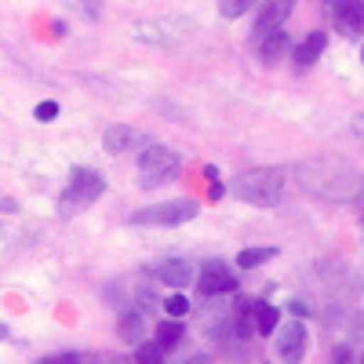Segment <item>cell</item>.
Here are the masks:
<instances>
[{
  "label": "cell",
  "instance_id": "obj_1",
  "mask_svg": "<svg viewBox=\"0 0 364 364\" xmlns=\"http://www.w3.org/2000/svg\"><path fill=\"white\" fill-rule=\"evenodd\" d=\"M324 168H328V175H317L310 164H302V175H299L302 186H306L310 193H317V197H324V200H353L364 175L353 171L343 161H324Z\"/></svg>",
  "mask_w": 364,
  "mask_h": 364
},
{
  "label": "cell",
  "instance_id": "obj_2",
  "mask_svg": "<svg viewBox=\"0 0 364 364\" xmlns=\"http://www.w3.org/2000/svg\"><path fill=\"white\" fill-rule=\"evenodd\" d=\"M281 190H284V171L281 168H248L233 178V193L245 204H255V208H273L281 200Z\"/></svg>",
  "mask_w": 364,
  "mask_h": 364
},
{
  "label": "cell",
  "instance_id": "obj_3",
  "mask_svg": "<svg viewBox=\"0 0 364 364\" xmlns=\"http://www.w3.org/2000/svg\"><path fill=\"white\" fill-rule=\"evenodd\" d=\"M102 190H106V178H102L99 171H91V168H73V171H70V182H66V190H63V197H58V215L70 219V215H77V211L91 208V204L102 197Z\"/></svg>",
  "mask_w": 364,
  "mask_h": 364
},
{
  "label": "cell",
  "instance_id": "obj_4",
  "mask_svg": "<svg viewBox=\"0 0 364 364\" xmlns=\"http://www.w3.org/2000/svg\"><path fill=\"white\" fill-rule=\"evenodd\" d=\"M178 168H182V161H178V154L171 146H164V142H149L146 149H142V157H139V182L146 190H157V186H164V182H171V178H178Z\"/></svg>",
  "mask_w": 364,
  "mask_h": 364
},
{
  "label": "cell",
  "instance_id": "obj_5",
  "mask_svg": "<svg viewBox=\"0 0 364 364\" xmlns=\"http://www.w3.org/2000/svg\"><path fill=\"white\" fill-rule=\"evenodd\" d=\"M200 204L193 200H164V204H149V208H139L132 211V223L135 226H182L197 219Z\"/></svg>",
  "mask_w": 364,
  "mask_h": 364
},
{
  "label": "cell",
  "instance_id": "obj_6",
  "mask_svg": "<svg viewBox=\"0 0 364 364\" xmlns=\"http://www.w3.org/2000/svg\"><path fill=\"white\" fill-rule=\"evenodd\" d=\"M306 346H310L306 324H302V321H284L281 331H277V353H281V360L299 364L302 357H306Z\"/></svg>",
  "mask_w": 364,
  "mask_h": 364
},
{
  "label": "cell",
  "instance_id": "obj_7",
  "mask_svg": "<svg viewBox=\"0 0 364 364\" xmlns=\"http://www.w3.org/2000/svg\"><path fill=\"white\" fill-rule=\"evenodd\" d=\"M197 291L208 295V299L230 295V291H237V273L230 266H223V262H204L200 277H197Z\"/></svg>",
  "mask_w": 364,
  "mask_h": 364
},
{
  "label": "cell",
  "instance_id": "obj_8",
  "mask_svg": "<svg viewBox=\"0 0 364 364\" xmlns=\"http://www.w3.org/2000/svg\"><path fill=\"white\" fill-rule=\"evenodd\" d=\"M291 8H295V0H262L259 18H255V37H262V33H269V29L284 26L288 15H291Z\"/></svg>",
  "mask_w": 364,
  "mask_h": 364
},
{
  "label": "cell",
  "instance_id": "obj_9",
  "mask_svg": "<svg viewBox=\"0 0 364 364\" xmlns=\"http://www.w3.org/2000/svg\"><path fill=\"white\" fill-rule=\"evenodd\" d=\"M336 26L343 29L346 37L364 33V0H336Z\"/></svg>",
  "mask_w": 364,
  "mask_h": 364
},
{
  "label": "cell",
  "instance_id": "obj_10",
  "mask_svg": "<svg viewBox=\"0 0 364 364\" xmlns=\"http://www.w3.org/2000/svg\"><path fill=\"white\" fill-rule=\"evenodd\" d=\"M139 142H146V135L135 132V128H124V124H109L106 135H102V146L109 149V154H128V149L139 146Z\"/></svg>",
  "mask_w": 364,
  "mask_h": 364
},
{
  "label": "cell",
  "instance_id": "obj_11",
  "mask_svg": "<svg viewBox=\"0 0 364 364\" xmlns=\"http://www.w3.org/2000/svg\"><path fill=\"white\" fill-rule=\"evenodd\" d=\"M154 273H157L168 288H186V284L193 281V266L182 262V259H164V262L154 266Z\"/></svg>",
  "mask_w": 364,
  "mask_h": 364
},
{
  "label": "cell",
  "instance_id": "obj_12",
  "mask_svg": "<svg viewBox=\"0 0 364 364\" xmlns=\"http://www.w3.org/2000/svg\"><path fill=\"white\" fill-rule=\"evenodd\" d=\"M284 51H288V33H284L281 26L259 37V58H262L266 66H273V63H277V58H281Z\"/></svg>",
  "mask_w": 364,
  "mask_h": 364
},
{
  "label": "cell",
  "instance_id": "obj_13",
  "mask_svg": "<svg viewBox=\"0 0 364 364\" xmlns=\"http://www.w3.org/2000/svg\"><path fill=\"white\" fill-rule=\"evenodd\" d=\"M324 48H328V37H324V33H310L306 41L295 48V66H299V70H310L317 58L324 55Z\"/></svg>",
  "mask_w": 364,
  "mask_h": 364
},
{
  "label": "cell",
  "instance_id": "obj_14",
  "mask_svg": "<svg viewBox=\"0 0 364 364\" xmlns=\"http://www.w3.org/2000/svg\"><path fill=\"white\" fill-rule=\"evenodd\" d=\"M252 321H255L259 336H273V331H277L281 314H277V306H273V302H255V306H252Z\"/></svg>",
  "mask_w": 364,
  "mask_h": 364
},
{
  "label": "cell",
  "instance_id": "obj_15",
  "mask_svg": "<svg viewBox=\"0 0 364 364\" xmlns=\"http://www.w3.org/2000/svg\"><path fill=\"white\" fill-rule=\"evenodd\" d=\"M182 339H186V328H182V321L178 317H171V321H161L157 324V343H161V350L168 353V350H175Z\"/></svg>",
  "mask_w": 364,
  "mask_h": 364
},
{
  "label": "cell",
  "instance_id": "obj_16",
  "mask_svg": "<svg viewBox=\"0 0 364 364\" xmlns=\"http://www.w3.org/2000/svg\"><path fill=\"white\" fill-rule=\"evenodd\" d=\"M269 259H277V248H245L237 255V266L240 269H255V266H262Z\"/></svg>",
  "mask_w": 364,
  "mask_h": 364
},
{
  "label": "cell",
  "instance_id": "obj_17",
  "mask_svg": "<svg viewBox=\"0 0 364 364\" xmlns=\"http://www.w3.org/2000/svg\"><path fill=\"white\" fill-rule=\"evenodd\" d=\"M120 339L124 343H139L142 339V314H124L120 317Z\"/></svg>",
  "mask_w": 364,
  "mask_h": 364
},
{
  "label": "cell",
  "instance_id": "obj_18",
  "mask_svg": "<svg viewBox=\"0 0 364 364\" xmlns=\"http://www.w3.org/2000/svg\"><path fill=\"white\" fill-rule=\"evenodd\" d=\"M135 364H164L161 343H139L135 346Z\"/></svg>",
  "mask_w": 364,
  "mask_h": 364
},
{
  "label": "cell",
  "instance_id": "obj_19",
  "mask_svg": "<svg viewBox=\"0 0 364 364\" xmlns=\"http://www.w3.org/2000/svg\"><path fill=\"white\" fill-rule=\"evenodd\" d=\"M252 4H255V0H219V15L223 18H240Z\"/></svg>",
  "mask_w": 364,
  "mask_h": 364
},
{
  "label": "cell",
  "instance_id": "obj_20",
  "mask_svg": "<svg viewBox=\"0 0 364 364\" xmlns=\"http://www.w3.org/2000/svg\"><path fill=\"white\" fill-rule=\"evenodd\" d=\"M164 314L168 317H186L190 314V299L186 295H168L164 299Z\"/></svg>",
  "mask_w": 364,
  "mask_h": 364
},
{
  "label": "cell",
  "instance_id": "obj_21",
  "mask_svg": "<svg viewBox=\"0 0 364 364\" xmlns=\"http://www.w3.org/2000/svg\"><path fill=\"white\" fill-rule=\"evenodd\" d=\"M41 364H95L91 353H55V357H44Z\"/></svg>",
  "mask_w": 364,
  "mask_h": 364
},
{
  "label": "cell",
  "instance_id": "obj_22",
  "mask_svg": "<svg viewBox=\"0 0 364 364\" xmlns=\"http://www.w3.org/2000/svg\"><path fill=\"white\" fill-rule=\"evenodd\" d=\"M33 117L41 120V124H51V120L58 117V102H51V99H48V102H41V106L33 109Z\"/></svg>",
  "mask_w": 364,
  "mask_h": 364
},
{
  "label": "cell",
  "instance_id": "obj_23",
  "mask_svg": "<svg viewBox=\"0 0 364 364\" xmlns=\"http://www.w3.org/2000/svg\"><path fill=\"white\" fill-rule=\"evenodd\" d=\"M204 175H208V182H211V197L219 200V197L226 193V186H223V182H219V171H215V168H204Z\"/></svg>",
  "mask_w": 364,
  "mask_h": 364
},
{
  "label": "cell",
  "instance_id": "obj_24",
  "mask_svg": "<svg viewBox=\"0 0 364 364\" xmlns=\"http://www.w3.org/2000/svg\"><path fill=\"white\" fill-rule=\"evenodd\" d=\"M331 364H353L350 346H336V350H331Z\"/></svg>",
  "mask_w": 364,
  "mask_h": 364
},
{
  "label": "cell",
  "instance_id": "obj_25",
  "mask_svg": "<svg viewBox=\"0 0 364 364\" xmlns=\"http://www.w3.org/2000/svg\"><path fill=\"white\" fill-rule=\"evenodd\" d=\"M350 204H357V208H360V215H364V178H360V186H357V193H353Z\"/></svg>",
  "mask_w": 364,
  "mask_h": 364
},
{
  "label": "cell",
  "instance_id": "obj_26",
  "mask_svg": "<svg viewBox=\"0 0 364 364\" xmlns=\"http://www.w3.org/2000/svg\"><path fill=\"white\" fill-rule=\"evenodd\" d=\"M182 364H215V360H211L208 353H193V357H186V360H182Z\"/></svg>",
  "mask_w": 364,
  "mask_h": 364
},
{
  "label": "cell",
  "instance_id": "obj_27",
  "mask_svg": "<svg viewBox=\"0 0 364 364\" xmlns=\"http://www.w3.org/2000/svg\"><path fill=\"white\" fill-rule=\"evenodd\" d=\"M353 132H357V135H364V113H360V117L353 120Z\"/></svg>",
  "mask_w": 364,
  "mask_h": 364
},
{
  "label": "cell",
  "instance_id": "obj_28",
  "mask_svg": "<svg viewBox=\"0 0 364 364\" xmlns=\"http://www.w3.org/2000/svg\"><path fill=\"white\" fill-rule=\"evenodd\" d=\"M102 364H128V360H120V357H109V360H102Z\"/></svg>",
  "mask_w": 364,
  "mask_h": 364
},
{
  "label": "cell",
  "instance_id": "obj_29",
  "mask_svg": "<svg viewBox=\"0 0 364 364\" xmlns=\"http://www.w3.org/2000/svg\"><path fill=\"white\" fill-rule=\"evenodd\" d=\"M4 336H8V328H4V324H0V339H4Z\"/></svg>",
  "mask_w": 364,
  "mask_h": 364
},
{
  "label": "cell",
  "instance_id": "obj_30",
  "mask_svg": "<svg viewBox=\"0 0 364 364\" xmlns=\"http://www.w3.org/2000/svg\"><path fill=\"white\" fill-rule=\"evenodd\" d=\"M360 364H364V360H360Z\"/></svg>",
  "mask_w": 364,
  "mask_h": 364
}]
</instances>
